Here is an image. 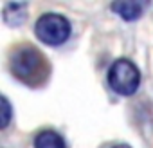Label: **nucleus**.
<instances>
[{"mask_svg": "<svg viewBox=\"0 0 153 148\" xmlns=\"http://www.w3.org/2000/svg\"><path fill=\"white\" fill-rule=\"evenodd\" d=\"M108 83L114 92L121 96H131L137 92L140 85V72L137 65L126 58H119L110 65L108 70Z\"/></svg>", "mask_w": 153, "mask_h": 148, "instance_id": "nucleus-2", "label": "nucleus"}, {"mask_svg": "<svg viewBox=\"0 0 153 148\" xmlns=\"http://www.w3.org/2000/svg\"><path fill=\"white\" fill-rule=\"evenodd\" d=\"M49 63L45 56L33 45H24L15 51L11 58V70L13 74L29 87H38L45 81L49 74Z\"/></svg>", "mask_w": 153, "mask_h": 148, "instance_id": "nucleus-1", "label": "nucleus"}, {"mask_svg": "<svg viewBox=\"0 0 153 148\" xmlns=\"http://www.w3.org/2000/svg\"><path fill=\"white\" fill-rule=\"evenodd\" d=\"M34 33L40 42L47 45H61L70 36V22L58 13H45L34 24Z\"/></svg>", "mask_w": 153, "mask_h": 148, "instance_id": "nucleus-3", "label": "nucleus"}, {"mask_svg": "<svg viewBox=\"0 0 153 148\" xmlns=\"http://www.w3.org/2000/svg\"><path fill=\"white\" fill-rule=\"evenodd\" d=\"M112 11L117 13L123 20L126 22H133L137 18H140L142 11L146 9L144 2H135V0H121V2H112Z\"/></svg>", "mask_w": 153, "mask_h": 148, "instance_id": "nucleus-4", "label": "nucleus"}, {"mask_svg": "<svg viewBox=\"0 0 153 148\" xmlns=\"http://www.w3.org/2000/svg\"><path fill=\"white\" fill-rule=\"evenodd\" d=\"M0 105H2V114H0V126L6 128L11 121V116H13V110H11V105H9V99L4 96L2 101H0Z\"/></svg>", "mask_w": 153, "mask_h": 148, "instance_id": "nucleus-7", "label": "nucleus"}, {"mask_svg": "<svg viewBox=\"0 0 153 148\" xmlns=\"http://www.w3.org/2000/svg\"><path fill=\"white\" fill-rule=\"evenodd\" d=\"M27 9H29L27 2H9L4 6L2 18L7 25H20L27 18Z\"/></svg>", "mask_w": 153, "mask_h": 148, "instance_id": "nucleus-5", "label": "nucleus"}, {"mask_svg": "<svg viewBox=\"0 0 153 148\" xmlns=\"http://www.w3.org/2000/svg\"><path fill=\"white\" fill-rule=\"evenodd\" d=\"M112 148H130L128 144H115V146H112Z\"/></svg>", "mask_w": 153, "mask_h": 148, "instance_id": "nucleus-8", "label": "nucleus"}, {"mask_svg": "<svg viewBox=\"0 0 153 148\" xmlns=\"http://www.w3.org/2000/svg\"><path fill=\"white\" fill-rule=\"evenodd\" d=\"M34 148H67L59 134L52 130H43L34 137Z\"/></svg>", "mask_w": 153, "mask_h": 148, "instance_id": "nucleus-6", "label": "nucleus"}]
</instances>
